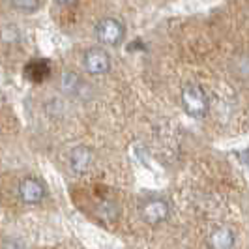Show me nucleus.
Returning <instances> with one entry per match:
<instances>
[{"mask_svg": "<svg viewBox=\"0 0 249 249\" xmlns=\"http://www.w3.org/2000/svg\"><path fill=\"white\" fill-rule=\"evenodd\" d=\"M180 100H182V107L184 111L193 116V118H202L208 114L210 109V100H208V94L206 90L197 85V83H187L182 87V94H180Z\"/></svg>", "mask_w": 249, "mask_h": 249, "instance_id": "nucleus-1", "label": "nucleus"}, {"mask_svg": "<svg viewBox=\"0 0 249 249\" xmlns=\"http://www.w3.org/2000/svg\"><path fill=\"white\" fill-rule=\"evenodd\" d=\"M96 37L105 47H118L125 37V26L116 17H103L96 25Z\"/></svg>", "mask_w": 249, "mask_h": 249, "instance_id": "nucleus-2", "label": "nucleus"}, {"mask_svg": "<svg viewBox=\"0 0 249 249\" xmlns=\"http://www.w3.org/2000/svg\"><path fill=\"white\" fill-rule=\"evenodd\" d=\"M141 217L142 221L150 227H158V225L165 223L171 215V206L169 202L161 197H148L141 204Z\"/></svg>", "mask_w": 249, "mask_h": 249, "instance_id": "nucleus-3", "label": "nucleus"}, {"mask_svg": "<svg viewBox=\"0 0 249 249\" xmlns=\"http://www.w3.org/2000/svg\"><path fill=\"white\" fill-rule=\"evenodd\" d=\"M111 54L103 47H90L83 56V66L88 75H105L111 70Z\"/></svg>", "mask_w": 249, "mask_h": 249, "instance_id": "nucleus-4", "label": "nucleus"}, {"mask_svg": "<svg viewBox=\"0 0 249 249\" xmlns=\"http://www.w3.org/2000/svg\"><path fill=\"white\" fill-rule=\"evenodd\" d=\"M19 199L23 200L25 204H39L41 200L45 199V184L36 178V176H26L19 182L17 187Z\"/></svg>", "mask_w": 249, "mask_h": 249, "instance_id": "nucleus-5", "label": "nucleus"}, {"mask_svg": "<svg viewBox=\"0 0 249 249\" xmlns=\"http://www.w3.org/2000/svg\"><path fill=\"white\" fill-rule=\"evenodd\" d=\"M94 163V152L85 146V144H77L70 152V169L75 176H83L90 171Z\"/></svg>", "mask_w": 249, "mask_h": 249, "instance_id": "nucleus-6", "label": "nucleus"}, {"mask_svg": "<svg viewBox=\"0 0 249 249\" xmlns=\"http://www.w3.org/2000/svg\"><path fill=\"white\" fill-rule=\"evenodd\" d=\"M208 248L210 249H234L236 248V232L227 227L219 225L213 227L208 234Z\"/></svg>", "mask_w": 249, "mask_h": 249, "instance_id": "nucleus-7", "label": "nucleus"}, {"mask_svg": "<svg viewBox=\"0 0 249 249\" xmlns=\"http://www.w3.org/2000/svg\"><path fill=\"white\" fill-rule=\"evenodd\" d=\"M87 85H85V81L75 73V71H71V70H66V71H62V75H60V90H62L66 96H70V98H71V96H73V98H83Z\"/></svg>", "mask_w": 249, "mask_h": 249, "instance_id": "nucleus-8", "label": "nucleus"}, {"mask_svg": "<svg viewBox=\"0 0 249 249\" xmlns=\"http://www.w3.org/2000/svg\"><path fill=\"white\" fill-rule=\"evenodd\" d=\"M10 4L21 13H36L39 10V0H10Z\"/></svg>", "mask_w": 249, "mask_h": 249, "instance_id": "nucleus-9", "label": "nucleus"}, {"mask_svg": "<svg viewBox=\"0 0 249 249\" xmlns=\"http://www.w3.org/2000/svg\"><path fill=\"white\" fill-rule=\"evenodd\" d=\"M25 70H26V75H30L36 71L37 73L36 81H43V79L49 75V68H47V64L45 62H32V64H28Z\"/></svg>", "mask_w": 249, "mask_h": 249, "instance_id": "nucleus-10", "label": "nucleus"}, {"mask_svg": "<svg viewBox=\"0 0 249 249\" xmlns=\"http://www.w3.org/2000/svg\"><path fill=\"white\" fill-rule=\"evenodd\" d=\"M0 249H23V246H19L17 242H2Z\"/></svg>", "mask_w": 249, "mask_h": 249, "instance_id": "nucleus-11", "label": "nucleus"}, {"mask_svg": "<svg viewBox=\"0 0 249 249\" xmlns=\"http://www.w3.org/2000/svg\"><path fill=\"white\" fill-rule=\"evenodd\" d=\"M60 6H71V4H75L77 0H56Z\"/></svg>", "mask_w": 249, "mask_h": 249, "instance_id": "nucleus-12", "label": "nucleus"}]
</instances>
